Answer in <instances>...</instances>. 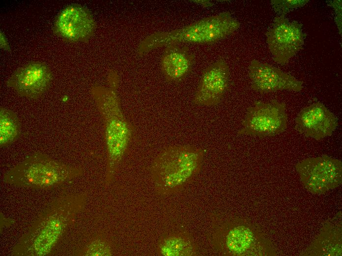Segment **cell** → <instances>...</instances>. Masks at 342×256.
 I'll use <instances>...</instances> for the list:
<instances>
[{
	"label": "cell",
	"mask_w": 342,
	"mask_h": 256,
	"mask_svg": "<svg viewBox=\"0 0 342 256\" xmlns=\"http://www.w3.org/2000/svg\"><path fill=\"white\" fill-rule=\"evenodd\" d=\"M83 172L80 167L56 160L37 152L8 170L4 174L3 180L20 187L47 189L74 179Z\"/></svg>",
	"instance_id": "5b68a950"
},
{
	"label": "cell",
	"mask_w": 342,
	"mask_h": 256,
	"mask_svg": "<svg viewBox=\"0 0 342 256\" xmlns=\"http://www.w3.org/2000/svg\"><path fill=\"white\" fill-rule=\"evenodd\" d=\"M156 251L161 256H193L199 248L192 235L187 231L169 232L159 239Z\"/></svg>",
	"instance_id": "2e32d148"
},
{
	"label": "cell",
	"mask_w": 342,
	"mask_h": 256,
	"mask_svg": "<svg viewBox=\"0 0 342 256\" xmlns=\"http://www.w3.org/2000/svg\"><path fill=\"white\" fill-rule=\"evenodd\" d=\"M205 151L191 145H170L154 159L150 166L151 180L162 196L181 191L200 172Z\"/></svg>",
	"instance_id": "7a4b0ae2"
},
{
	"label": "cell",
	"mask_w": 342,
	"mask_h": 256,
	"mask_svg": "<svg viewBox=\"0 0 342 256\" xmlns=\"http://www.w3.org/2000/svg\"><path fill=\"white\" fill-rule=\"evenodd\" d=\"M265 35L274 60L282 65L287 63L302 48L305 38L301 24L280 15L274 18Z\"/></svg>",
	"instance_id": "ba28073f"
},
{
	"label": "cell",
	"mask_w": 342,
	"mask_h": 256,
	"mask_svg": "<svg viewBox=\"0 0 342 256\" xmlns=\"http://www.w3.org/2000/svg\"><path fill=\"white\" fill-rule=\"evenodd\" d=\"M96 27L91 13L86 7L71 4L64 7L55 19L53 30L64 40L82 42L88 40Z\"/></svg>",
	"instance_id": "30bf717a"
},
{
	"label": "cell",
	"mask_w": 342,
	"mask_h": 256,
	"mask_svg": "<svg viewBox=\"0 0 342 256\" xmlns=\"http://www.w3.org/2000/svg\"><path fill=\"white\" fill-rule=\"evenodd\" d=\"M195 60V55L188 47L171 45L165 47L160 60V67L168 81L177 82L191 71Z\"/></svg>",
	"instance_id": "9a60e30c"
},
{
	"label": "cell",
	"mask_w": 342,
	"mask_h": 256,
	"mask_svg": "<svg viewBox=\"0 0 342 256\" xmlns=\"http://www.w3.org/2000/svg\"><path fill=\"white\" fill-rule=\"evenodd\" d=\"M79 255L85 256H111L113 255L111 243L106 239L97 237L92 240L81 250Z\"/></svg>",
	"instance_id": "ac0fdd59"
},
{
	"label": "cell",
	"mask_w": 342,
	"mask_h": 256,
	"mask_svg": "<svg viewBox=\"0 0 342 256\" xmlns=\"http://www.w3.org/2000/svg\"><path fill=\"white\" fill-rule=\"evenodd\" d=\"M329 5L333 7L335 11V22L339 31L342 33V0H333L330 2Z\"/></svg>",
	"instance_id": "ffe728a7"
},
{
	"label": "cell",
	"mask_w": 342,
	"mask_h": 256,
	"mask_svg": "<svg viewBox=\"0 0 342 256\" xmlns=\"http://www.w3.org/2000/svg\"><path fill=\"white\" fill-rule=\"evenodd\" d=\"M0 48L6 51H10V48L5 34L1 31L0 32Z\"/></svg>",
	"instance_id": "44dd1931"
},
{
	"label": "cell",
	"mask_w": 342,
	"mask_h": 256,
	"mask_svg": "<svg viewBox=\"0 0 342 256\" xmlns=\"http://www.w3.org/2000/svg\"><path fill=\"white\" fill-rule=\"evenodd\" d=\"M287 124L285 104L276 100L256 101L248 108L238 134L260 138L274 136L284 132Z\"/></svg>",
	"instance_id": "8992f818"
},
{
	"label": "cell",
	"mask_w": 342,
	"mask_h": 256,
	"mask_svg": "<svg viewBox=\"0 0 342 256\" xmlns=\"http://www.w3.org/2000/svg\"><path fill=\"white\" fill-rule=\"evenodd\" d=\"M240 26L229 12H223L179 29L152 33L140 44L138 52L142 54L155 48L182 43L212 44L231 34Z\"/></svg>",
	"instance_id": "277c9868"
},
{
	"label": "cell",
	"mask_w": 342,
	"mask_h": 256,
	"mask_svg": "<svg viewBox=\"0 0 342 256\" xmlns=\"http://www.w3.org/2000/svg\"><path fill=\"white\" fill-rule=\"evenodd\" d=\"M21 123L17 115L11 110L0 108V145L7 146L16 141L20 135Z\"/></svg>",
	"instance_id": "e0dca14e"
},
{
	"label": "cell",
	"mask_w": 342,
	"mask_h": 256,
	"mask_svg": "<svg viewBox=\"0 0 342 256\" xmlns=\"http://www.w3.org/2000/svg\"><path fill=\"white\" fill-rule=\"evenodd\" d=\"M86 193L60 196L41 213L13 249L15 256H44L52 251L76 215L84 208Z\"/></svg>",
	"instance_id": "6da1fadb"
},
{
	"label": "cell",
	"mask_w": 342,
	"mask_h": 256,
	"mask_svg": "<svg viewBox=\"0 0 342 256\" xmlns=\"http://www.w3.org/2000/svg\"><path fill=\"white\" fill-rule=\"evenodd\" d=\"M117 86H94L91 94L104 126L107 152L105 183H111L129 144L132 129L121 109L116 94Z\"/></svg>",
	"instance_id": "3957f363"
},
{
	"label": "cell",
	"mask_w": 342,
	"mask_h": 256,
	"mask_svg": "<svg viewBox=\"0 0 342 256\" xmlns=\"http://www.w3.org/2000/svg\"><path fill=\"white\" fill-rule=\"evenodd\" d=\"M195 1H197V3H200L204 6H210L213 4L212 3L208 0H196Z\"/></svg>",
	"instance_id": "7402d4cb"
},
{
	"label": "cell",
	"mask_w": 342,
	"mask_h": 256,
	"mask_svg": "<svg viewBox=\"0 0 342 256\" xmlns=\"http://www.w3.org/2000/svg\"><path fill=\"white\" fill-rule=\"evenodd\" d=\"M295 168L304 187L314 194H323L342 183V161L327 155L302 160Z\"/></svg>",
	"instance_id": "52a82bcc"
},
{
	"label": "cell",
	"mask_w": 342,
	"mask_h": 256,
	"mask_svg": "<svg viewBox=\"0 0 342 256\" xmlns=\"http://www.w3.org/2000/svg\"><path fill=\"white\" fill-rule=\"evenodd\" d=\"M309 0H272L271 5L274 11L280 16L285 15L307 4Z\"/></svg>",
	"instance_id": "d6986e66"
},
{
	"label": "cell",
	"mask_w": 342,
	"mask_h": 256,
	"mask_svg": "<svg viewBox=\"0 0 342 256\" xmlns=\"http://www.w3.org/2000/svg\"><path fill=\"white\" fill-rule=\"evenodd\" d=\"M338 126L334 114L320 102L303 108L295 119V129L306 137L316 140L331 136Z\"/></svg>",
	"instance_id": "5bb4252c"
},
{
	"label": "cell",
	"mask_w": 342,
	"mask_h": 256,
	"mask_svg": "<svg viewBox=\"0 0 342 256\" xmlns=\"http://www.w3.org/2000/svg\"><path fill=\"white\" fill-rule=\"evenodd\" d=\"M248 76L252 89L261 94L283 90L300 92L303 89V81L256 60L250 64Z\"/></svg>",
	"instance_id": "4fadbf2b"
},
{
	"label": "cell",
	"mask_w": 342,
	"mask_h": 256,
	"mask_svg": "<svg viewBox=\"0 0 342 256\" xmlns=\"http://www.w3.org/2000/svg\"><path fill=\"white\" fill-rule=\"evenodd\" d=\"M52 80V72L48 65L35 61L16 70L7 80L6 85L21 96L36 99L46 91Z\"/></svg>",
	"instance_id": "8fae6325"
},
{
	"label": "cell",
	"mask_w": 342,
	"mask_h": 256,
	"mask_svg": "<svg viewBox=\"0 0 342 256\" xmlns=\"http://www.w3.org/2000/svg\"><path fill=\"white\" fill-rule=\"evenodd\" d=\"M229 85L228 65L224 59H220L202 72L193 102L198 105H217L220 103Z\"/></svg>",
	"instance_id": "7c38bea8"
},
{
	"label": "cell",
	"mask_w": 342,
	"mask_h": 256,
	"mask_svg": "<svg viewBox=\"0 0 342 256\" xmlns=\"http://www.w3.org/2000/svg\"><path fill=\"white\" fill-rule=\"evenodd\" d=\"M209 239L217 252L225 256L244 255L256 242L255 234L250 227L229 221L215 224Z\"/></svg>",
	"instance_id": "9c48e42d"
}]
</instances>
